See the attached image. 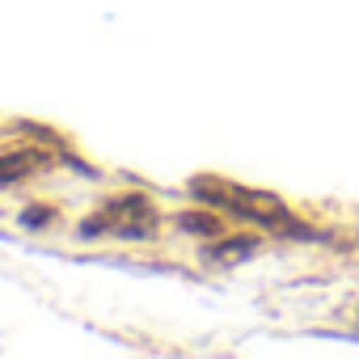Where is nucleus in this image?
Returning <instances> with one entry per match:
<instances>
[{"label":"nucleus","instance_id":"1","mask_svg":"<svg viewBox=\"0 0 359 359\" xmlns=\"http://www.w3.org/2000/svg\"><path fill=\"white\" fill-rule=\"evenodd\" d=\"M195 195L208 199V203H220V208H229V212H237V216H245V220H254V224H262V229L292 233V237H309L275 195H258V191H245V187L212 182V177H199V182H195Z\"/></svg>","mask_w":359,"mask_h":359},{"label":"nucleus","instance_id":"2","mask_svg":"<svg viewBox=\"0 0 359 359\" xmlns=\"http://www.w3.org/2000/svg\"><path fill=\"white\" fill-rule=\"evenodd\" d=\"M85 237H97V233H110V237H127V241H144L156 233V212L148 199L140 195H127V199H110L97 216H89L81 224Z\"/></svg>","mask_w":359,"mask_h":359},{"label":"nucleus","instance_id":"3","mask_svg":"<svg viewBox=\"0 0 359 359\" xmlns=\"http://www.w3.org/2000/svg\"><path fill=\"white\" fill-rule=\"evenodd\" d=\"M51 165V152H39V148H26V152H5L0 156V187H13L22 177H30L34 169Z\"/></svg>","mask_w":359,"mask_h":359},{"label":"nucleus","instance_id":"4","mask_svg":"<svg viewBox=\"0 0 359 359\" xmlns=\"http://www.w3.org/2000/svg\"><path fill=\"white\" fill-rule=\"evenodd\" d=\"M250 250H254V241H233V245H216L212 258H245Z\"/></svg>","mask_w":359,"mask_h":359},{"label":"nucleus","instance_id":"5","mask_svg":"<svg viewBox=\"0 0 359 359\" xmlns=\"http://www.w3.org/2000/svg\"><path fill=\"white\" fill-rule=\"evenodd\" d=\"M182 229H195V233H216V220H212V216H182Z\"/></svg>","mask_w":359,"mask_h":359}]
</instances>
